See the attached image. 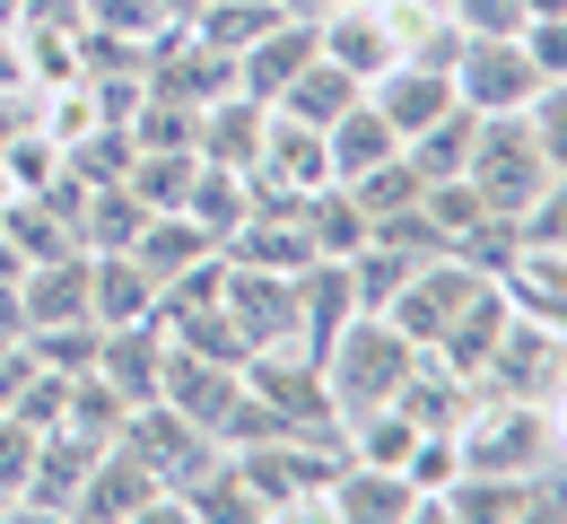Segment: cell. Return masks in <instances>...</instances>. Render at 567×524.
I'll list each match as a JSON object with an SVG mask.
<instances>
[{"label":"cell","mask_w":567,"mask_h":524,"mask_svg":"<svg viewBox=\"0 0 567 524\" xmlns=\"http://www.w3.org/2000/svg\"><path fill=\"white\" fill-rule=\"evenodd\" d=\"M402 150V132L358 96L341 123H323V157H332V184H350V175H367V166H384V157Z\"/></svg>","instance_id":"obj_22"},{"label":"cell","mask_w":567,"mask_h":524,"mask_svg":"<svg viewBox=\"0 0 567 524\" xmlns=\"http://www.w3.org/2000/svg\"><path fill=\"white\" fill-rule=\"evenodd\" d=\"M567 376V332L559 323H533V315H506L489 368L472 393H515V402H550V384Z\"/></svg>","instance_id":"obj_9"},{"label":"cell","mask_w":567,"mask_h":524,"mask_svg":"<svg viewBox=\"0 0 567 524\" xmlns=\"http://www.w3.org/2000/svg\"><path fill=\"white\" fill-rule=\"evenodd\" d=\"M454 446H463V472H542V463H559L550 411L515 402V393H472V411L454 420Z\"/></svg>","instance_id":"obj_4"},{"label":"cell","mask_w":567,"mask_h":524,"mask_svg":"<svg viewBox=\"0 0 567 524\" xmlns=\"http://www.w3.org/2000/svg\"><path fill=\"white\" fill-rule=\"evenodd\" d=\"M0 516H18V507H9V490H0Z\"/></svg>","instance_id":"obj_41"},{"label":"cell","mask_w":567,"mask_h":524,"mask_svg":"<svg viewBox=\"0 0 567 524\" xmlns=\"http://www.w3.org/2000/svg\"><path fill=\"white\" fill-rule=\"evenodd\" d=\"M472 141H481V114H472V105H454V114H436L427 132H411L402 150H411V166L436 184V175H463V166H472Z\"/></svg>","instance_id":"obj_29"},{"label":"cell","mask_w":567,"mask_h":524,"mask_svg":"<svg viewBox=\"0 0 567 524\" xmlns=\"http://www.w3.org/2000/svg\"><path fill=\"white\" fill-rule=\"evenodd\" d=\"M123 254L141 263L148 280H175V271H193V263H202V254H218V245H210V236H202L193 219H184V210H148L141 236H132Z\"/></svg>","instance_id":"obj_23"},{"label":"cell","mask_w":567,"mask_h":524,"mask_svg":"<svg viewBox=\"0 0 567 524\" xmlns=\"http://www.w3.org/2000/svg\"><path fill=\"white\" fill-rule=\"evenodd\" d=\"M218 254H227V263H262V271H306V263H323L315 236H306V219H297V210H262V202L245 210V227H236Z\"/></svg>","instance_id":"obj_19"},{"label":"cell","mask_w":567,"mask_h":524,"mask_svg":"<svg viewBox=\"0 0 567 524\" xmlns=\"http://www.w3.org/2000/svg\"><path fill=\"white\" fill-rule=\"evenodd\" d=\"M44 323H96L87 315V245L18 271V332H44Z\"/></svg>","instance_id":"obj_13"},{"label":"cell","mask_w":567,"mask_h":524,"mask_svg":"<svg viewBox=\"0 0 567 524\" xmlns=\"http://www.w3.org/2000/svg\"><path fill=\"white\" fill-rule=\"evenodd\" d=\"M148 306H157V280L132 254H87V315L96 323H141Z\"/></svg>","instance_id":"obj_24"},{"label":"cell","mask_w":567,"mask_h":524,"mask_svg":"<svg viewBox=\"0 0 567 524\" xmlns=\"http://www.w3.org/2000/svg\"><path fill=\"white\" fill-rule=\"evenodd\" d=\"M472 193L489 202L497 219H524L533 202H542V184H550V157L533 141V123L524 114H481V141H472Z\"/></svg>","instance_id":"obj_5"},{"label":"cell","mask_w":567,"mask_h":524,"mask_svg":"<svg viewBox=\"0 0 567 524\" xmlns=\"http://www.w3.org/2000/svg\"><path fill=\"white\" fill-rule=\"evenodd\" d=\"M411 368H420V341H411L393 315H367V306L323 341V384H332V411H341V420L375 411V402H393Z\"/></svg>","instance_id":"obj_1"},{"label":"cell","mask_w":567,"mask_h":524,"mask_svg":"<svg viewBox=\"0 0 567 524\" xmlns=\"http://www.w3.org/2000/svg\"><path fill=\"white\" fill-rule=\"evenodd\" d=\"M420 193H427V175L411 166V150H393L384 166H367V175H350V202L367 210V227H375V219H393V210H411Z\"/></svg>","instance_id":"obj_31"},{"label":"cell","mask_w":567,"mask_h":524,"mask_svg":"<svg viewBox=\"0 0 567 524\" xmlns=\"http://www.w3.org/2000/svg\"><path fill=\"white\" fill-rule=\"evenodd\" d=\"M262 141H271V105H262V96H245V88H218L210 105H202V132H193V150L210 157V166L254 175Z\"/></svg>","instance_id":"obj_15"},{"label":"cell","mask_w":567,"mask_h":524,"mask_svg":"<svg viewBox=\"0 0 567 524\" xmlns=\"http://www.w3.org/2000/svg\"><path fill=\"white\" fill-rule=\"evenodd\" d=\"M123 420H132V402L105 384L96 368H79L71 384H62V420L53 429H71V438H96V446H114L123 438Z\"/></svg>","instance_id":"obj_27"},{"label":"cell","mask_w":567,"mask_h":524,"mask_svg":"<svg viewBox=\"0 0 567 524\" xmlns=\"http://www.w3.org/2000/svg\"><path fill=\"white\" fill-rule=\"evenodd\" d=\"M524 123H533L542 157H550V175H567V79H542V96L524 105Z\"/></svg>","instance_id":"obj_33"},{"label":"cell","mask_w":567,"mask_h":524,"mask_svg":"<svg viewBox=\"0 0 567 524\" xmlns=\"http://www.w3.org/2000/svg\"><path fill=\"white\" fill-rule=\"evenodd\" d=\"M193 175H202V150H132V166H123V184L141 193V210H184Z\"/></svg>","instance_id":"obj_28"},{"label":"cell","mask_w":567,"mask_h":524,"mask_svg":"<svg viewBox=\"0 0 567 524\" xmlns=\"http://www.w3.org/2000/svg\"><path fill=\"white\" fill-rule=\"evenodd\" d=\"M96 332H105V323H44V332H18V341H27L35 368L79 376V368H96Z\"/></svg>","instance_id":"obj_32"},{"label":"cell","mask_w":567,"mask_h":524,"mask_svg":"<svg viewBox=\"0 0 567 524\" xmlns=\"http://www.w3.org/2000/svg\"><path fill=\"white\" fill-rule=\"evenodd\" d=\"M123 446L141 454V463L157 472V481H166V490H175V499H184V490L210 472L218 454H227L210 429H193L175 402H132V420H123Z\"/></svg>","instance_id":"obj_8"},{"label":"cell","mask_w":567,"mask_h":524,"mask_svg":"<svg viewBox=\"0 0 567 524\" xmlns=\"http://www.w3.org/2000/svg\"><path fill=\"white\" fill-rule=\"evenodd\" d=\"M218 306H227V323H236L254 350H280V341H297V271L227 263V289H218Z\"/></svg>","instance_id":"obj_10"},{"label":"cell","mask_w":567,"mask_h":524,"mask_svg":"<svg viewBox=\"0 0 567 524\" xmlns=\"http://www.w3.org/2000/svg\"><path fill=\"white\" fill-rule=\"evenodd\" d=\"M515 227H524V245H550V254H567V175H550V184H542V202H533Z\"/></svg>","instance_id":"obj_35"},{"label":"cell","mask_w":567,"mask_h":524,"mask_svg":"<svg viewBox=\"0 0 567 524\" xmlns=\"http://www.w3.org/2000/svg\"><path fill=\"white\" fill-rule=\"evenodd\" d=\"M315 44H323V62H341L358 88L402 62V53H393V27H384L375 0H341V9H323V18H315Z\"/></svg>","instance_id":"obj_14"},{"label":"cell","mask_w":567,"mask_h":524,"mask_svg":"<svg viewBox=\"0 0 567 524\" xmlns=\"http://www.w3.org/2000/svg\"><path fill=\"white\" fill-rule=\"evenodd\" d=\"M358 96H367V88H358L341 62H323V53H315V62L288 79L280 96H271V114H288V123H315V132H323V123H341V114H350Z\"/></svg>","instance_id":"obj_21"},{"label":"cell","mask_w":567,"mask_h":524,"mask_svg":"<svg viewBox=\"0 0 567 524\" xmlns=\"http://www.w3.org/2000/svg\"><path fill=\"white\" fill-rule=\"evenodd\" d=\"M542 411H550V446H559V463H567V376L550 384V402H542Z\"/></svg>","instance_id":"obj_38"},{"label":"cell","mask_w":567,"mask_h":524,"mask_svg":"<svg viewBox=\"0 0 567 524\" xmlns=\"http://www.w3.org/2000/svg\"><path fill=\"white\" fill-rule=\"evenodd\" d=\"M245 210H254V184H245L236 166H210V157H202V175H193V193H184V219L202 227L210 245H227V236L245 227Z\"/></svg>","instance_id":"obj_25"},{"label":"cell","mask_w":567,"mask_h":524,"mask_svg":"<svg viewBox=\"0 0 567 524\" xmlns=\"http://www.w3.org/2000/svg\"><path fill=\"white\" fill-rule=\"evenodd\" d=\"M358 315V289H350V263H306L297 271V341L323 359V341Z\"/></svg>","instance_id":"obj_20"},{"label":"cell","mask_w":567,"mask_h":524,"mask_svg":"<svg viewBox=\"0 0 567 524\" xmlns=\"http://www.w3.org/2000/svg\"><path fill=\"white\" fill-rule=\"evenodd\" d=\"M35 438H44V429H27L18 411H0V490H9V507H18V490H27V463H35Z\"/></svg>","instance_id":"obj_36"},{"label":"cell","mask_w":567,"mask_h":524,"mask_svg":"<svg viewBox=\"0 0 567 524\" xmlns=\"http://www.w3.org/2000/svg\"><path fill=\"white\" fill-rule=\"evenodd\" d=\"M445 71H454V96H463L472 114H524V105L542 96V71H533L524 35H463Z\"/></svg>","instance_id":"obj_6"},{"label":"cell","mask_w":567,"mask_h":524,"mask_svg":"<svg viewBox=\"0 0 567 524\" xmlns=\"http://www.w3.org/2000/svg\"><path fill=\"white\" fill-rule=\"evenodd\" d=\"M87 463H96V438L44 429V438H35V463H27V490H18V516H71Z\"/></svg>","instance_id":"obj_16"},{"label":"cell","mask_w":567,"mask_h":524,"mask_svg":"<svg viewBox=\"0 0 567 524\" xmlns=\"http://www.w3.org/2000/svg\"><path fill=\"white\" fill-rule=\"evenodd\" d=\"M18 9H27V0H0V27H18Z\"/></svg>","instance_id":"obj_40"},{"label":"cell","mask_w":567,"mask_h":524,"mask_svg":"<svg viewBox=\"0 0 567 524\" xmlns=\"http://www.w3.org/2000/svg\"><path fill=\"white\" fill-rule=\"evenodd\" d=\"M71 516H96V524H141V516H166V524H184L175 516V490L148 472L141 454L123 446H96V463H87V481H79V507Z\"/></svg>","instance_id":"obj_7"},{"label":"cell","mask_w":567,"mask_h":524,"mask_svg":"<svg viewBox=\"0 0 567 524\" xmlns=\"http://www.w3.org/2000/svg\"><path fill=\"white\" fill-rule=\"evenodd\" d=\"M157 402H175L193 429H210L218 446H254V438H271V411L254 402V384L245 368H227V359H202V350H166V384H157Z\"/></svg>","instance_id":"obj_3"},{"label":"cell","mask_w":567,"mask_h":524,"mask_svg":"<svg viewBox=\"0 0 567 524\" xmlns=\"http://www.w3.org/2000/svg\"><path fill=\"white\" fill-rule=\"evenodd\" d=\"M297 219H306V236H315L323 263H350L358 245H367V210L350 202V184H315V193L297 202Z\"/></svg>","instance_id":"obj_26"},{"label":"cell","mask_w":567,"mask_h":524,"mask_svg":"<svg viewBox=\"0 0 567 524\" xmlns=\"http://www.w3.org/2000/svg\"><path fill=\"white\" fill-rule=\"evenodd\" d=\"M323 516H350V524H402V516H427L420 490L402 481V463H358L341 454L332 490H323Z\"/></svg>","instance_id":"obj_11"},{"label":"cell","mask_w":567,"mask_h":524,"mask_svg":"<svg viewBox=\"0 0 567 524\" xmlns=\"http://www.w3.org/2000/svg\"><path fill=\"white\" fill-rule=\"evenodd\" d=\"M9 341H18V332H0V359H9Z\"/></svg>","instance_id":"obj_42"},{"label":"cell","mask_w":567,"mask_h":524,"mask_svg":"<svg viewBox=\"0 0 567 524\" xmlns=\"http://www.w3.org/2000/svg\"><path fill=\"white\" fill-rule=\"evenodd\" d=\"M315 53H323V44H315V18H297V9H280V18H271V27H262V35L245 44V53H236V88L271 105V96L288 88V79L306 71V62H315Z\"/></svg>","instance_id":"obj_17"},{"label":"cell","mask_w":567,"mask_h":524,"mask_svg":"<svg viewBox=\"0 0 567 524\" xmlns=\"http://www.w3.org/2000/svg\"><path fill=\"white\" fill-rule=\"evenodd\" d=\"M524 53L542 79H567V18H524Z\"/></svg>","instance_id":"obj_37"},{"label":"cell","mask_w":567,"mask_h":524,"mask_svg":"<svg viewBox=\"0 0 567 524\" xmlns=\"http://www.w3.org/2000/svg\"><path fill=\"white\" fill-rule=\"evenodd\" d=\"M367 105L411 141V132H427L436 114H454L463 96H454V71H445V62H393V71L367 79Z\"/></svg>","instance_id":"obj_12"},{"label":"cell","mask_w":567,"mask_h":524,"mask_svg":"<svg viewBox=\"0 0 567 524\" xmlns=\"http://www.w3.org/2000/svg\"><path fill=\"white\" fill-rule=\"evenodd\" d=\"M166 350H175V341H166L148 315H141V323H105V332H96V376H105L123 402H157V384H166Z\"/></svg>","instance_id":"obj_18"},{"label":"cell","mask_w":567,"mask_h":524,"mask_svg":"<svg viewBox=\"0 0 567 524\" xmlns=\"http://www.w3.org/2000/svg\"><path fill=\"white\" fill-rule=\"evenodd\" d=\"M445 18L463 27V35H524V0H445Z\"/></svg>","instance_id":"obj_34"},{"label":"cell","mask_w":567,"mask_h":524,"mask_svg":"<svg viewBox=\"0 0 567 524\" xmlns=\"http://www.w3.org/2000/svg\"><path fill=\"white\" fill-rule=\"evenodd\" d=\"M227 463L245 472L254 507L262 516H323V490L341 472V438H297V429H271L254 446H227Z\"/></svg>","instance_id":"obj_2"},{"label":"cell","mask_w":567,"mask_h":524,"mask_svg":"<svg viewBox=\"0 0 567 524\" xmlns=\"http://www.w3.org/2000/svg\"><path fill=\"white\" fill-rule=\"evenodd\" d=\"M202 9H210V0H166V18H175V27H193Z\"/></svg>","instance_id":"obj_39"},{"label":"cell","mask_w":567,"mask_h":524,"mask_svg":"<svg viewBox=\"0 0 567 524\" xmlns=\"http://www.w3.org/2000/svg\"><path fill=\"white\" fill-rule=\"evenodd\" d=\"M402 481L420 490V507L436 516V499L463 481V446H454V429H420V438L402 446Z\"/></svg>","instance_id":"obj_30"}]
</instances>
